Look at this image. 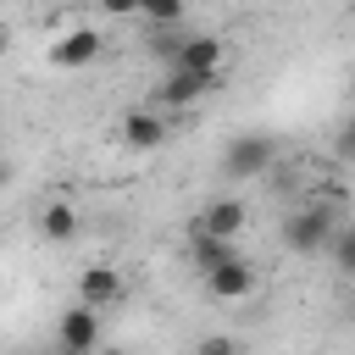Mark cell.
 <instances>
[{"label":"cell","instance_id":"ba28073f","mask_svg":"<svg viewBox=\"0 0 355 355\" xmlns=\"http://www.w3.org/2000/svg\"><path fill=\"white\" fill-rule=\"evenodd\" d=\"M78 300H83V305H94V311L116 305V300H122V272H116V266H105V261L83 266V272H78Z\"/></svg>","mask_w":355,"mask_h":355},{"label":"cell","instance_id":"5bb4252c","mask_svg":"<svg viewBox=\"0 0 355 355\" xmlns=\"http://www.w3.org/2000/svg\"><path fill=\"white\" fill-rule=\"evenodd\" d=\"M139 17L155 28H178L183 22V0H139Z\"/></svg>","mask_w":355,"mask_h":355},{"label":"cell","instance_id":"e0dca14e","mask_svg":"<svg viewBox=\"0 0 355 355\" xmlns=\"http://www.w3.org/2000/svg\"><path fill=\"white\" fill-rule=\"evenodd\" d=\"M6 183H11V161H0V189H6Z\"/></svg>","mask_w":355,"mask_h":355},{"label":"cell","instance_id":"2e32d148","mask_svg":"<svg viewBox=\"0 0 355 355\" xmlns=\"http://www.w3.org/2000/svg\"><path fill=\"white\" fill-rule=\"evenodd\" d=\"M100 11H105V17H133L139 0H100Z\"/></svg>","mask_w":355,"mask_h":355},{"label":"cell","instance_id":"277c9868","mask_svg":"<svg viewBox=\"0 0 355 355\" xmlns=\"http://www.w3.org/2000/svg\"><path fill=\"white\" fill-rule=\"evenodd\" d=\"M172 67H189V72H205V78H222L227 72V44L216 33H183L178 39V55Z\"/></svg>","mask_w":355,"mask_h":355},{"label":"cell","instance_id":"9a60e30c","mask_svg":"<svg viewBox=\"0 0 355 355\" xmlns=\"http://www.w3.org/2000/svg\"><path fill=\"white\" fill-rule=\"evenodd\" d=\"M338 155H344V161H355V111L344 116V133H338Z\"/></svg>","mask_w":355,"mask_h":355},{"label":"cell","instance_id":"7c38bea8","mask_svg":"<svg viewBox=\"0 0 355 355\" xmlns=\"http://www.w3.org/2000/svg\"><path fill=\"white\" fill-rule=\"evenodd\" d=\"M189 233H194V261H200V272H205V266H222V261L239 255L233 239H216V233H200V227H189Z\"/></svg>","mask_w":355,"mask_h":355},{"label":"cell","instance_id":"9c48e42d","mask_svg":"<svg viewBox=\"0 0 355 355\" xmlns=\"http://www.w3.org/2000/svg\"><path fill=\"white\" fill-rule=\"evenodd\" d=\"M166 133H172V122H166L161 111H128V116H122V144H128V150H161Z\"/></svg>","mask_w":355,"mask_h":355},{"label":"cell","instance_id":"6da1fadb","mask_svg":"<svg viewBox=\"0 0 355 355\" xmlns=\"http://www.w3.org/2000/svg\"><path fill=\"white\" fill-rule=\"evenodd\" d=\"M333 233H338V211L333 205H300L283 222V250L300 255V261H311V255H327Z\"/></svg>","mask_w":355,"mask_h":355},{"label":"cell","instance_id":"4fadbf2b","mask_svg":"<svg viewBox=\"0 0 355 355\" xmlns=\"http://www.w3.org/2000/svg\"><path fill=\"white\" fill-rule=\"evenodd\" d=\"M327 261H333L344 277H355V222H338V233H333V244H327Z\"/></svg>","mask_w":355,"mask_h":355},{"label":"cell","instance_id":"7a4b0ae2","mask_svg":"<svg viewBox=\"0 0 355 355\" xmlns=\"http://www.w3.org/2000/svg\"><path fill=\"white\" fill-rule=\"evenodd\" d=\"M277 161V139L272 133H233L222 144V178L227 183H250V178H266Z\"/></svg>","mask_w":355,"mask_h":355},{"label":"cell","instance_id":"30bf717a","mask_svg":"<svg viewBox=\"0 0 355 355\" xmlns=\"http://www.w3.org/2000/svg\"><path fill=\"white\" fill-rule=\"evenodd\" d=\"M244 216H250V211H244V200H233V194H227V200H211L189 227L216 233V239H239V233H244Z\"/></svg>","mask_w":355,"mask_h":355},{"label":"cell","instance_id":"3957f363","mask_svg":"<svg viewBox=\"0 0 355 355\" xmlns=\"http://www.w3.org/2000/svg\"><path fill=\"white\" fill-rule=\"evenodd\" d=\"M216 83H222V78H205V72H189V67H166V78H161V89H155V105H161V111H189V105H200Z\"/></svg>","mask_w":355,"mask_h":355},{"label":"cell","instance_id":"5b68a950","mask_svg":"<svg viewBox=\"0 0 355 355\" xmlns=\"http://www.w3.org/2000/svg\"><path fill=\"white\" fill-rule=\"evenodd\" d=\"M55 344L61 349H72V355H89L94 344H100V311L94 305H72V311H61V322H55Z\"/></svg>","mask_w":355,"mask_h":355},{"label":"cell","instance_id":"8fae6325","mask_svg":"<svg viewBox=\"0 0 355 355\" xmlns=\"http://www.w3.org/2000/svg\"><path fill=\"white\" fill-rule=\"evenodd\" d=\"M78 227H83V216H78L72 200H44V205H39V233H44L50 244H72Z\"/></svg>","mask_w":355,"mask_h":355},{"label":"cell","instance_id":"8992f818","mask_svg":"<svg viewBox=\"0 0 355 355\" xmlns=\"http://www.w3.org/2000/svg\"><path fill=\"white\" fill-rule=\"evenodd\" d=\"M205 288H211V300H250L255 294V266L244 255H233L222 266H205Z\"/></svg>","mask_w":355,"mask_h":355},{"label":"cell","instance_id":"52a82bcc","mask_svg":"<svg viewBox=\"0 0 355 355\" xmlns=\"http://www.w3.org/2000/svg\"><path fill=\"white\" fill-rule=\"evenodd\" d=\"M100 50H105V39H100L94 28H67V33L50 44V61L72 72V67H89V61H100Z\"/></svg>","mask_w":355,"mask_h":355},{"label":"cell","instance_id":"d6986e66","mask_svg":"<svg viewBox=\"0 0 355 355\" xmlns=\"http://www.w3.org/2000/svg\"><path fill=\"white\" fill-rule=\"evenodd\" d=\"M89 6H100V0H89Z\"/></svg>","mask_w":355,"mask_h":355},{"label":"cell","instance_id":"ac0fdd59","mask_svg":"<svg viewBox=\"0 0 355 355\" xmlns=\"http://www.w3.org/2000/svg\"><path fill=\"white\" fill-rule=\"evenodd\" d=\"M0 50H6V28H0Z\"/></svg>","mask_w":355,"mask_h":355}]
</instances>
